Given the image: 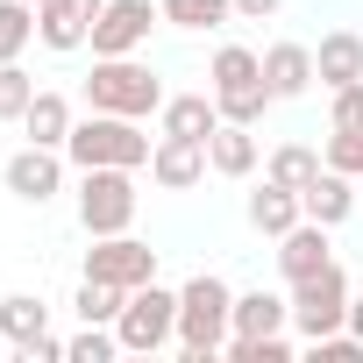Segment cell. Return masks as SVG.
<instances>
[{
    "instance_id": "1",
    "label": "cell",
    "mask_w": 363,
    "mask_h": 363,
    "mask_svg": "<svg viewBox=\"0 0 363 363\" xmlns=\"http://www.w3.org/2000/svg\"><path fill=\"white\" fill-rule=\"evenodd\" d=\"M228 328H235V292H228V278L193 271L186 285H178V349H186V363H214V356L228 349Z\"/></svg>"
},
{
    "instance_id": "2",
    "label": "cell",
    "mask_w": 363,
    "mask_h": 363,
    "mask_svg": "<svg viewBox=\"0 0 363 363\" xmlns=\"http://www.w3.org/2000/svg\"><path fill=\"white\" fill-rule=\"evenodd\" d=\"M164 86H157V72L150 65H135V57H93V79H86V107L93 114H128V121H150V114H164Z\"/></svg>"
},
{
    "instance_id": "3",
    "label": "cell",
    "mask_w": 363,
    "mask_h": 363,
    "mask_svg": "<svg viewBox=\"0 0 363 363\" xmlns=\"http://www.w3.org/2000/svg\"><path fill=\"white\" fill-rule=\"evenodd\" d=\"M150 135H143V121H128V114H86V121H72V135H65V157L79 164V171H93V164H128V171H143L150 164Z\"/></svg>"
},
{
    "instance_id": "4",
    "label": "cell",
    "mask_w": 363,
    "mask_h": 363,
    "mask_svg": "<svg viewBox=\"0 0 363 363\" xmlns=\"http://www.w3.org/2000/svg\"><path fill=\"white\" fill-rule=\"evenodd\" d=\"M79 221H86V235H121L135 221V171L128 164L79 171Z\"/></svg>"
},
{
    "instance_id": "5",
    "label": "cell",
    "mask_w": 363,
    "mask_h": 363,
    "mask_svg": "<svg viewBox=\"0 0 363 363\" xmlns=\"http://www.w3.org/2000/svg\"><path fill=\"white\" fill-rule=\"evenodd\" d=\"M349 299H356V292H349V271H342V264L299 278V285H292V328H299V342H320V335L349 328Z\"/></svg>"
},
{
    "instance_id": "6",
    "label": "cell",
    "mask_w": 363,
    "mask_h": 363,
    "mask_svg": "<svg viewBox=\"0 0 363 363\" xmlns=\"http://www.w3.org/2000/svg\"><path fill=\"white\" fill-rule=\"evenodd\" d=\"M114 335H121V349L157 356L164 342H178V292H164L157 278H150V285H135V292H128V306H121V320H114Z\"/></svg>"
},
{
    "instance_id": "7",
    "label": "cell",
    "mask_w": 363,
    "mask_h": 363,
    "mask_svg": "<svg viewBox=\"0 0 363 363\" xmlns=\"http://www.w3.org/2000/svg\"><path fill=\"white\" fill-rule=\"evenodd\" d=\"M86 278H107V285L135 292V285L157 278V250L135 242L128 228H121V235H93V250H86Z\"/></svg>"
},
{
    "instance_id": "8",
    "label": "cell",
    "mask_w": 363,
    "mask_h": 363,
    "mask_svg": "<svg viewBox=\"0 0 363 363\" xmlns=\"http://www.w3.org/2000/svg\"><path fill=\"white\" fill-rule=\"evenodd\" d=\"M150 22H157L150 0H107L86 43H93V57H135V50L150 43Z\"/></svg>"
},
{
    "instance_id": "9",
    "label": "cell",
    "mask_w": 363,
    "mask_h": 363,
    "mask_svg": "<svg viewBox=\"0 0 363 363\" xmlns=\"http://www.w3.org/2000/svg\"><path fill=\"white\" fill-rule=\"evenodd\" d=\"M8 193L15 200H29V207H43V200H57V186H65V150H50V143H29V150H15L8 157Z\"/></svg>"
},
{
    "instance_id": "10",
    "label": "cell",
    "mask_w": 363,
    "mask_h": 363,
    "mask_svg": "<svg viewBox=\"0 0 363 363\" xmlns=\"http://www.w3.org/2000/svg\"><path fill=\"white\" fill-rule=\"evenodd\" d=\"M214 164H207V143H193V135H157V150H150V178L164 193H186V186H200Z\"/></svg>"
},
{
    "instance_id": "11",
    "label": "cell",
    "mask_w": 363,
    "mask_h": 363,
    "mask_svg": "<svg viewBox=\"0 0 363 363\" xmlns=\"http://www.w3.org/2000/svg\"><path fill=\"white\" fill-rule=\"evenodd\" d=\"M100 8H107V0H43V8H36V36L50 50H86Z\"/></svg>"
},
{
    "instance_id": "12",
    "label": "cell",
    "mask_w": 363,
    "mask_h": 363,
    "mask_svg": "<svg viewBox=\"0 0 363 363\" xmlns=\"http://www.w3.org/2000/svg\"><path fill=\"white\" fill-rule=\"evenodd\" d=\"M328 235H335V228H320V221H292V228L278 235V271H285V285H299V278H313V271L335 264V257H328Z\"/></svg>"
},
{
    "instance_id": "13",
    "label": "cell",
    "mask_w": 363,
    "mask_h": 363,
    "mask_svg": "<svg viewBox=\"0 0 363 363\" xmlns=\"http://www.w3.org/2000/svg\"><path fill=\"white\" fill-rule=\"evenodd\" d=\"M313 79L335 93V86H356L363 79V36L356 29H335V36H320V50H313Z\"/></svg>"
},
{
    "instance_id": "14",
    "label": "cell",
    "mask_w": 363,
    "mask_h": 363,
    "mask_svg": "<svg viewBox=\"0 0 363 363\" xmlns=\"http://www.w3.org/2000/svg\"><path fill=\"white\" fill-rule=\"evenodd\" d=\"M299 207H306V221H320V228H342V221L356 214V193H349V171H335V164H328V171L313 178V186L299 193Z\"/></svg>"
},
{
    "instance_id": "15",
    "label": "cell",
    "mask_w": 363,
    "mask_h": 363,
    "mask_svg": "<svg viewBox=\"0 0 363 363\" xmlns=\"http://www.w3.org/2000/svg\"><path fill=\"white\" fill-rule=\"evenodd\" d=\"M292 221H306V207H299V193H292V186H278V178H264V186L250 193V228L278 242V235H285Z\"/></svg>"
},
{
    "instance_id": "16",
    "label": "cell",
    "mask_w": 363,
    "mask_h": 363,
    "mask_svg": "<svg viewBox=\"0 0 363 363\" xmlns=\"http://www.w3.org/2000/svg\"><path fill=\"white\" fill-rule=\"evenodd\" d=\"M264 86H271L278 100H299V93L313 86V50H306V43H271V50H264Z\"/></svg>"
},
{
    "instance_id": "17",
    "label": "cell",
    "mask_w": 363,
    "mask_h": 363,
    "mask_svg": "<svg viewBox=\"0 0 363 363\" xmlns=\"http://www.w3.org/2000/svg\"><path fill=\"white\" fill-rule=\"evenodd\" d=\"M214 128H221L214 86H207V93H178V100H164V135H193V143H207Z\"/></svg>"
},
{
    "instance_id": "18",
    "label": "cell",
    "mask_w": 363,
    "mask_h": 363,
    "mask_svg": "<svg viewBox=\"0 0 363 363\" xmlns=\"http://www.w3.org/2000/svg\"><path fill=\"white\" fill-rule=\"evenodd\" d=\"M207 164H214L221 178H250V171H257V135H250L242 121H221V128L207 135Z\"/></svg>"
},
{
    "instance_id": "19",
    "label": "cell",
    "mask_w": 363,
    "mask_h": 363,
    "mask_svg": "<svg viewBox=\"0 0 363 363\" xmlns=\"http://www.w3.org/2000/svg\"><path fill=\"white\" fill-rule=\"evenodd\" d=\"M292 328V299L278 292H235V328L228 335H285Z\"/></svg>"
},
{
    "instance_id": "20",
    "label": "cell",
    "mask_w": 363,
    "mask_h": 363,
    "mask_svg": "<svg viewBox=\"0 0 363 363\" xmlns=\"http://www.w3.org/2000/svg\"><path fill=\"white\" fill-rule=\"evenodd\" d=\"M0 335H8L15 349L43 342V335H50V306H43L36 292H8V299H0Z\"/></svg>"
},
{
    "instance_id": "21",
    "label": "cell",
    "mask_w": 363,
    "mask_h": 363,
    "mask_svg": "<svg viewBox=\"0 0 363 363\" xmlns=\"http://www.w3.org/2000/svg\"><path fill=\"white\" fill-rule=\"evenodd\" d=\"M22 135H29V143L65 150V135H72V100H65V93H36V100H29V114H22Z\"/></svg>"
},
{
    "instance_id": "22",
    "label": "cell",
    "mask_w": 363,
    "mask_h": 363,
    "mask_svg": "<svg viewBox=\"0 0 363 363\" xmlns=\"http://www.w3.org/2000/svg\"><path fill=\"white\" fill-rule=\"evenodd\" d=\"M320 171H328V157L306 150V143H278V150H271V178H278V186H292V193H306Z\"/></svg>"
},
{
    "instance_id": "23",
    "label": "cell",
    "mask_w": 363,
    "mask_h": 363,
    "mask_svg": "<svg viewBox=\"0 0 363 363\" xmlns=\"http://www.w3.org/2000/svg\"><path fill=\"white\" fill-rule=\"evenodd\" d=\"M157 15L171 29H221L235 22V0H157Z\"/></svg>"
},
{
    "instance_id": "24",
    "label": "cell",
    "mask_w": 363,
    "mask_h": 363,
    "mask_svg": "<svg viewBox=\"0 0 363 363\" xmlns=\"http://www.w3.org/2000/svg\"><path fill=\"white\" fill-rule=\"evenodd\" d=\"M221 100V121H242V128H257L271 107H278V93L264 86V79H250V86H228V93H214Z\"/></svg>"
},
{
    "instance_id": "25",
    "label": "cell",
    "mask_w": 363,
    "mask_h": 363,
    "mask_svg": "<svg viewBox=\"0 0 363 363\" xmlns=\"http://www.w3.org/2000/svg\"><path fill=\"white\" fill-rule=\"evenodd\" d=\"M207 79H214V93L250 86V79H264V57H257V50H242V43H221V50H214V65H207Z\"/></svg>"
},
{
    "instance_id": "26",
    "label": "cell",
    "mask_w": 363,
    "mask_h": 363,
    "mask_svg": "<svg viewBox=\"0 0 363 363\" xmlns=\"http://www.w3.org/2000/svg\"><path fill=\"white\" fill-rule=\"evenodd\" d=\"M121 306H128V292H121V285H107V278H86V285H79V299H72V313H79V320H100V328H114V320H121Z\"/></svg>"
},
{
    "instance_id": "27",
    "label": "cell",
    "mask_w": 363,
    "mask_h": 363,
    "mask_svg": "<svg viewBox=\"0 0 363 363\" xmlns=\"http://www.w3.org/2000/svg\"><path fill=\"white\" fill-rule=\"evenodd\" d=\"M36 36V8L29 0H0V65H15Z\"/></svg>"
},
{
    "instance_id": "28",
    "label": "cell",
    "mask_w": 363,
    "mask_h": 363,
    "mask_svg": "<svg viewBox=\"0 0 363 363\" xmlns=\"http://www.w3.org/2000/svg\"><path fill=\"white\" fill-rule=\"evenodd\" d=\"M36 93H43V86H36V79H29L22 65H0V121H22Z\"/></svg>"
},
{
    "instance_id": "29",
    "label": "cell",
    "mask_w": 363,
    "mask_h": 363,
    "mask_svg": "<svg viewBox=\"0 0 363 363\" xmlns=\"http://www.w3.org/2000/svg\"><path fill=\"white\" fill-rule=\"evenodd\" d=\"M114 349H121V335H114V328H100V320H86V328L65 342V356H72V363H107Z\"/></svg>"
},
{
    "instance_id": "30",
    "label": "cell",
    "mask_w": 363,
    "mask_h": 363,
    "mask_svg": "<svg viewBox=\"0 0 363 363\" xmlns=\"http://www.w3.org/2000/svg\"><path fill=\"white\" fill-rule=\"evenodd\" d=\"M228 356H235V363H285L292 342H285V335H228Z\"/></svg>"
},
{
    "instance_id": "31",
    "label": "cell",
    "mask_w": 363,
    "mask_h": 363,
    "mask_svg": "<svg viewBox=\"0 0 363 363\" xmlns=\"http://www.w3.org/2000/svg\"><path fill=\"white\" fill-rule=\"evenodd\" d=\"M328 164L349 171V178H363V128H335L328 135Z\"/></svg>"
},
{
    "instance_id": "32",
    "label": "cell",
    "mask_w": 363,
    "mask_h": 363,
    "mask_svg": "<svg viewBox=\"0 0 363 363\" xmlns=\"http://www.w3.org/2000/svg\"><path fill=\"white\" fill-rule=\"evenodd\" d=\"M328 121H335V128H363V79H356V86H335Z\"/></svg>"
},
{
    "instance_id": "33",
    "label": "cell",
    "mask_w": 363,
    "mask_h": 363,
    "mask_svg": "<svg viewBox=\"0 0 363 363\" xmlns=\"http://www.w3.org/2000/svg\"><path fill=\"white\" fill-rule=\"evenodd\" d=\"M285 0H235V22H271Z\"/></svg>"
},
{
    "instance_id": "34",
    "label": "cell",
    "mask_w": 363,
    "mask_h": 363,
    "mask_svg": "<svg viewBox=\"0 0 363 363\" xmlns=\"http://www.w3.org/2000/svg\"><path fill=\"white\" fill-rule=\"evenodd\" d=\"M57 356H65V342H57V335H43V342H29V349H22V363H57Z\"/></svg>"
},
{
    "instance_id": "35",
    "label": "cell",
    "mask_w": 363,
    "mask_h": 363,
    "mask_svg": "<svg viewBox=\"0 0 363 363\" xmlns=\"http://www.w3.org/2000/svg\"><path fill=\"white\" fill-rule=\"evenodd\" d=\"M349 335L363 342V299H349Z\"/></svg>"
},
{
    "instance_id": "36",
    "label": "cell",
    "mask_w": 363,
    "mask_h": 363,
    "mask_svg": "<svg viewBox=\"0 0 363 363\" xmlns=\"http://www.w3.org/2000/svg\"><path fill=\"white\" fill-rule=\"evenodd\" d=\"M29 8H43V0H29Z\"/></svg>"
}]
</instances>
